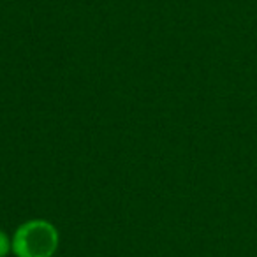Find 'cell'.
Instances as JSON below:
<instances>
[{"instance_id": "1", "label": "cell", "mask_w": 257, "mask_h": 257, "mask_svg": "<svg viewBox=\"0 0 257 257\" xmlns=\"http://www.w3.org/2000/svg\"><path fill=\"white\" fill-rule=\"evenodd\" d=\"M55 246V234L48 225L32 224L18 236V252L22 257H48Z\"/></svg>"}]
</instances>
